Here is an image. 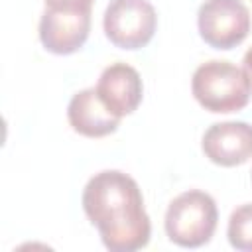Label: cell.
I'll return each mask as SVG.
<instances>
[{
	"label": "cell",
	"instance_id": "1",
	"mask_svg": "<svg viewBox=\"0 0 252 252\" xmlns=\"http://www.w3.org/2000/svg\"><path fill=\"white\" fill-rule=\"evenodd\" d=\"M83 209L112 252H134L150 242L152 222L138 183L124 171L94 173L83 189Z\"/></svg>",
	"mask_w": 252,
	"mask_h": 252
},
{
	"label": "cell",
	"instance_id": "2",
	"mask_svg": "<svg viewBox=\"0 0 252 252\" xmlns=\"http://www.w3.org/2000/svg\"><path fill=\"white\" fill-rule=\"evenodd\" d=\"M191 93L205 110L226 114L244 108L252 89L240 67L224 59H211L195 69Z\"/></svg>",
	"mask_w": 252,
	"mask_h": 252
},
{
	"label": "cell",
	"instance_id": "3",
	"mask_svg": "<svg viewBox=\"0 0 252 252\" xmlns=\"http://www.w3.org/2000/svg\"><path fill=\"white\" fill-rule=\"evenodd\" d=\"M217 222L219 209L215 199L201 189H189L169 203L163 226L173 244L181 248H199L213 238Z\"/></svg>",
	"mask_w": 252,
	"mask_h": 252
},
{
	"label": "cell",
	"instance_id": "4",
	"mask_svg": "<svg viewBox=\"0 0 252 252\" xmlns=\"http://www.w3.org/2000/svg\"><path fill=\"white\" fill-rule=\"evenodd\" d=\"M102 28L116 47L140 49L154 37L158 14L150 0H110L102 16Z\"/></svg>",
	"mask_w": 252,
	"mask_h": 252
},
{
	"label": "cell",
	"instance_id": "5",
	"mask_svg": "<svg viewBox=\"0 0 252 252\" xmlns=\"http://www.w3.org/2000/svg\"><path fill=\"white\" fill-rule=\"evenodd\" d=\"M203 41L215 49H232L250 32V12L242 0H205L197 12Z\"/></svg>",
	"mask_w": 252,
	"mask_h": 252
},
{
	"label": "cell",
	"instance_id": "6",
	"mask_svg": "<svg viewBox=\"0 0 252 252\" xmlns=\"http://www.w3.org/2000/svg\"><path fill=\"white\" fill-rule=\"evenodd\" d=\"M91 32V12L83 10H51L45 8L39 18V41L55 55H71L79 51Z\"/></svg>",
	"mask_w": 252,
	"mask_h": 252
},
{
	"label": "cell",
	"instance_id": "7",
	"mask_svg": "<svg viewBox=\"0 0 252 252\" xmlns=\"http://www.w3.org/2000/svg\"><path fill=\"white\" fill-rule=\"evenodd\" d=\"M201 148L217 165H242L252 158V124L242 120L215 122L203 134Z\"/></svg>",
	"mask_w": 252,
	"mask_h": 252
},
{
	"label": "cell",
	"instance_id": "8",
	"mask_svg": "<svg viewBox=\"0 0 252 252\" xmlns=\"http://www.w3.org/2000/svg\"><path fill=\"white\" fill-rule=\"evenodd\" d=\"M94 89L100 100L104 102V106L120 118L132 114L138 108L144 93L140 73L132 65L122 61L104 67Z\"/></svg>",
	"mask_w": 252,
	"mask_h": 252
},
{
	"label": "cell",
	"instance_id": "9",
	"mask_svg": "<svg viewBox=\"0 0 252 252\" xmlns=\"http://www.w3.org/2000/svg\"><path fill=\"white\" fill-rule=\"evenodd\" d=\"M67 120L75 132L87 138L108 136L120 124V116L112 114L104 106L94 87L83 89L71 96L67 106Z\"/></svg>",
	"mask_w": 252,
	"mask_h": 252
},
{
	"label": "cell",
	"instance_id": "10",
	"mask_svg": "<svg viewBox=\"0 0 252 252\" xmlns=\"http://www.w3.org/2000/svg\"><path fill=\"white\" fill-rule=\"evenodd\" d=\"M226 236L232 248L252 252V203H244L230 213Z\"/></svg>",
	"mask_w": 252,
	"mask_h": 252
},
{
	"label": "cell",
	"instance_id": "11",
	"mask_svg": "<svg viewBox=\"0 0 252 252\" xmlns=\"http://www.w3.org/2000/svg\"><path fill=\"white\" fill-rule=\"evenodd\" d=\"M45 8L51 10H83V12H91L94 0H43Z\"/></svg>",
	"mask_w": 252,
	"mask_h": 252
},
{
	"label": "cell",
	"instance_id": "12",
	"mask_svg": "<svg viewBox=\"0 0 252 252\" xmlns=\"http://www.w3.org/2000/svg\"><path fill=\"white\" fill-rule=\"evenodd\" d=\"M242 71H244V75H246V79L250 83V89H252V47L242 57Z\"/></svg>",
	"mask_w": 252,
	"mask_h": 252
}]
</instances>
